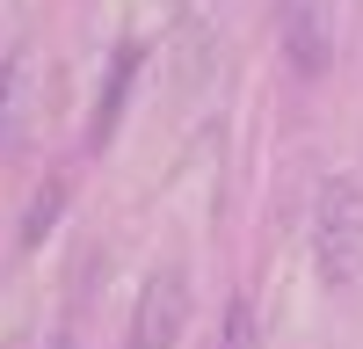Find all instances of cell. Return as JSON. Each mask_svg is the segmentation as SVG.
Masks as SVG:
<instances>
[{
	"label": "cell",
	"instance_id": "6da1fadb",
	"mask_svg": "<svg viewBox=\"0 0 363 349\" xmlns=\"http://www.w3.org/2000/svg\"><path fill=\"white\" fill-rule=\"evenodd\" d=\"M313 270L327 291H356L363 284V182L335 174L320 182V204H313Z\"/></svg>",
	"mask_w": 363,
	"mask_h": 349
},
{
	"label": "cell",
	"instance_id": "7a4b0ae2",
	"mask_svg": "<svg viewBox=\"0 0 363 349\" xmlns=\"http://www.w3.org/2000/svg\"><path fill=\"white\" fill-rule=\"evenodd\" d=\"M182 328H189V270H182V262H160V270L138 284L124 349H174Z\"/></svg>",
	"mask_w": 363,
	"mask_h": 349
},
{
	"label": "cell",
	"instance_id": "3957f363",
	"mask_svg": "<svg viewBox=\"0 0 363 349\" xmlns=\"http://www.w3.org/2000/svg\"><path fill=\"white\" fill-rule=\"evenodd\" d=\"M138 58H145V44H116V58H109V80H102V95H95V145H109L116 138V124H124V95H131V80H138Z\"/></svg>",
	"mask_w": 363,
	"mask_h": 349
},
{
	"label": "cell",
	"instance_id": "277c9868",
	"mask_svg": "<svg viewBox=\"0 0 363 349\" xmlns=\"http://www.w3.org/2000/svg\"><path fill=\"white\" fill-rule=\"evenodd\" d=\"M291 58H298V73H320L327 66V37H320V15H313V0H291Z\"/></svg>",
	"mask_w": 363,
	"mask_h": 349
},
{
	"label": "cell",
	"instance_id": "5b68a950",
	"mask_svg": "<svg viewBox=\"0 0 363 349\" xmlns=\"http://www.w3.org/2000/svg\"><path fill=\"white\" fill-rule=\"evenodd\" d=\"M22 87H29V51L0 58V145L22 131Z\"/></svg>",
	"mask_w": 363,
	"mask_h": 349
},
{
	"label": "cell",
	"instance_id": "8992f818",
	"mask_svg": "<svg viewBox=\"0 0 363 349\" xmlns=\"http://www.w3.org/2000/svg\"><path fill=\"white\" fill-rule=\"evenodd\" d=\"M58 211H66V182H44L29 196V211H22V248H44V233L58 226Z\"/></svg>",
	"mask_w": 363,
	"mask_h": 349
},
{
	"label": "cell",
	"instance_id": "52a82bcc",
	"mask_svg": "<svg viewBox=\"0 0 363 349\" xmlns=\"http://www.w3.org/2000/svg\"><path fill=\"white\" fill-rule=\"evenodd\" d=\"M218 349H262V328H255V306L233 299L225 320H218Z\"/></svg>",
	"mask_w": 363,
	"mask_h": 349
}]
</instances>
